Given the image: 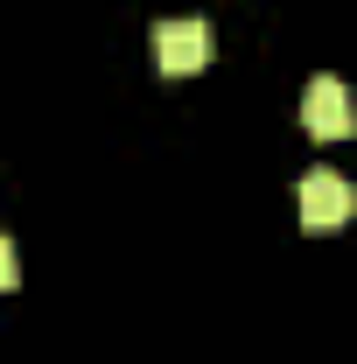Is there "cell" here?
<instances>
[{
    "label": "cell",
    "instance_id": "3957f363",
    "mask_svg": "<svg viewBox=\"0 0 357 364\" xmlns=\"http://www.w3.org/2000/svg\"><path fill=\"white\" fill-rule=\"evenodd\" d=\"M302 127L315 140H343L357 127V105H351V85H336V77H315L302 91Z\"/></svg>",
    "mask_w": 357,
    "mask_h": 364
},
{
    "label": "cell",
    "instance_id": "6da1fadb",
    "mask_svg": "<svg viewBox=\"0 0 357 364\" xmlns=\"http://www.w3.org/2000/svg\"><path fill=\"white\" fill-rule=\"evenodd\" d=\"M211 56H218V36H211V21H196V14L154 28V63H161V77H196V70H211Z\"/></svg>",
    "mask_w": 357,
    "mask_h": 364
},
{
    "label": "cell",
    "instance_id": "7a4b0ae2",
    "mask_svg": "<svg viewBox=\"0 0 357 364\" xmlns=\"http://www.w3.org/2000/svg\"><path fill=\"white\" fill-rule=\"evenodd\" d=\"M351 210H357V196H351V182L336 176V168H309V176H302V225L309 231L351 225Z\"/></svg>",
    "mask_w": 357,
    "mask_h": 364
},
{
    "label": "cell",
    "instance_id": "277c9868",
    "mask_svg": "<svg viewBox=\"0 0 357 364\" xmlns=\"http://www.w3.org/2000/svg\"><path fill=\"white\" fill-rule=\"evenodd\" d=\"M14 280H21V259H14V245H7V238H0V294H7V287H14Z\"/></svg>",
    "mask_w": 357,
    "mask_h": 364
}]
</instances>
